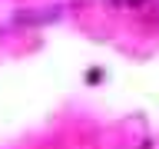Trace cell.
Returning a JSON list of instances; mask_svg holds the SVG:
<instances>
[{
	"label": "cell",
	"mask_w": 159,
	"mask_h": 149,
	"mask_svg": "<svg viewBox=\"0 0 159 149\" xmlns=\"http://www.w3.org/2000/svg\"><path fill=\"white\" fill-rule=\"evenodd\" d=\"M129 3H133V7H139V3H146V0H129Z\"/></svg>",
	"instance_id": "6da1fadb"
}]
</instances>
